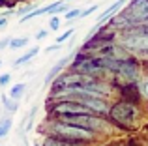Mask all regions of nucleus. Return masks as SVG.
Here are the masks:
<instances>
[{
    "label": "nucleus",
    "mask_w": 148,
    "mask_h": 146,
    "mask_svg": "<svg viewBox=\"0 0 148 146\" xmlns=\"http://www.w3.org/2000/svg\"><path fill=\"white\" fill-rule=\"evenodd\" d=\"M45 133L53 137H58V139L69 141V143H77V144H88L92 141H96V133L90 131V129L79 128V126L68 124V122L56 120V118H51L47 122V128H45Z\"/></svg>",
    "instance_id": "f257e3e1"
},
{
    "label": "nucleus",
    "mask_w": 148,
    "mask_h": 146,
    "mask_svg": "<svg viewBox=\"0 0 148 146\" xmlns=\"http://www.w3.org/2000/svg\"><path fill=\"white\" fill-rule=\"evenodd\" d=\"M141 94H143V98H145V99H148V79L141 84Z\"/></svg>",
    "instance_id": "412c9836"
},
{
    "label": "nucleus",
    "mask_w": 148,
    "mask_h": 146,
    "mask_svg": "<svg viewBox=\"0 0 148 146\" xmlns=\"http://www.w3.org/2000/svg\"><path fill=\"white\" fill-rule=\"evenodd\" d=\"M81 114H94L88 107H84L79 101H69V99H62L56 101L51 107V118L54 116H81Z\"/></svg>",
    "instance_id": "20e7f679"
},
{
    "label": "nucleus",
    "mask_w": 148,
    "mask_h": 146,
    "mask_svg": "<svg viewBox=\"0 0 148 146\" xmlns=\"http://www.w3.org/2000/svg\"><path fill=\"white\" fill-rule=\"evenodd\" d=\"M10 83H11V73H4V75H0V88H6Z\"/></svg>",
    "instance_id": "6ab92c4d"
},
{
    "label": "nucleus",
    "mask_w": 148,
    "mask_h": 146,
    "mask_svg": "<svg viewBox=\"0 0 148 146\" xmlns=\"http://www.w3.org/2000/svg\"><path fill=\"white\" fill-rule=\"evenodd\" d=\"M49 36V30H40V32L36 34V40L40 41V40H45V38Z\"/></svg>",
    "instance_id": "4be33fe9"
},
{
    "label": "nucleus",
    "mask_w": 148,
    "mask_h": 146,
    "mask_svg": "<svg viewBox=\"0 0 148 146\" xmlns=\"http://www.w3.org/2000/svg\"><path fill=\"white\" fill-rule=\"evenodd\" d=\"M2 101H4V109L8 111V113H17L19 111V101L13 98H10V96H2Z\"/></svg>",
    "instance_id": "f8f14e48"
},
{
    "label": "nucleus",
    "mask_w": 148,
    "mask_h": 146,
    "mask_svg": "<svg viewBox=\"0 0 148 146\" xmlns=\"http://www.w3.org/2000/svg\"><path fill=\"white\" fill-rule=\"evenodd\" d=\"M127 2H130V0H116V2H112L111 6H109L107 10H105L103 13H101L99 17H98V21H96V23H98V25H101V23L111 21V19L116 15V11H120V10H122V6H126Z\"/></svg>",
    "instance_id": "6e6552de"
},
{
    "label": "nucleus",
    "mask_w": 148,
    "mask_h": 146,
    "mask_svg": "<svg viewBox=\"0 0 148 146\" xmlns=\"http://www.w3.org/2000/svg\"><path fill=\"white\" fill-rule=\"evenodd\" d=\"M71 36H73V28H69V30H68V32H64V34H60V36H58V38H56V41H54V43H60V45H62V43H64V41H66V40H69V38H71Z\"/></svg>",
    "instance_id": "f3484780"
},
{
    "label": "nucleus",
    "mask_w": 148,
    "mask_h": 146,
    "mask_svg": "<svg viewBox=\"0 0 148 146\" xmlns=\"http://www.w3.org/2000/svg\"><path fill=\"white\" fill-rule=\"evenodd\" d=\"M114 75L120 77V79H124V81H127V83L137 81V77H139V66L131 58L120 60V62H118V70H116Z\"/></svg>",
    "instance_id": "423d86ee"
},
{
    "label": "nucleus",
    "mask_w": 148,
    "mask_h": 146,
    "mask_svg": "<svg viewBox=\"0 0 148 146\" xmlns=\"http://www.w3.org/2000/svg\"><path fill=\"white\" fill-rule=\"evenodd\" d=\"M25 92H26V83H17L10 88V98H13V99L19 101V99L25 96Z\"/></svg>",
    "instance_id": "9b49d317"
},
{
    "label": "nucleus",
    "mask_w": 148,
    "mask_h": 146,
    "mask_svg": "<svg viewBox=\"0 0 148 146\" xmlns=\"http://www.w3.org/2000/svg\"><path fill=\"white\" fill-rule=\"evenodd\" d=\"M60 47H62L60 43H54V45H51V47H47V49H45V53H53V51H58Z\"/></svg>",
    "instance_id": "b1692460"
},
{
    "label": "nucleus",
    "mask_w": 148,
    "mask_h": 146,
    "mask_svg": "<svg viewBox=\"0 0 148 146\" xmlns=\"http://www.w3.org/2000/svg\"><path fill=\"white\" fill-rule=\"evenodd\" d=\"M0 68H2V60H0Z\"/></svg>",
    "instance_id": "393cba45"
},
{
    "label": "nucleus",
    "mask_w": 148,
    "mask_h": 146,
    "mask_svg": "<svg viewBox=\"0 0 148 146\" xmlns=\"http://www.w3.org/2000/svg\"><path fill=\"white\" fill-rule=\"evenodd\" d=\"M122 13L130 19L131 26L141 25V23L148 21V0H131V2H127V8Z\"/></svg>",
    "instance_id": "39448f33"
},
{
    "label": "nucleus",
    "mask_w": 148,
    "mask_h": 146,
    "mask_svg": "<svg viewBox=\"0 0 148 146\" xmlns=\"http://www.w3.org/2000/svg\"><path fill=\"white\" fill-rule=\"evenodd\" d=\"M38 53H40V47H38V45H36V47H32V49H30L28 53H25V55H23V56H19V58L15 60V62H13V68H21L23 64H28L30 60H32L34 56L38 55Z\"/></svg>",
    "instance_id": "9d476101"
},
{
    "label": "nucleus",
    "mask_w": 148,
    "mask_h": 146,
    "mask_svg": "<svg viewBox=\"0 0 148 146\" xmlns=\"http://www.w3.org/2000/svg\"><path fill=\"white\" fill-rule=\"evenodd\" d=\"M66 2H69V0H66Z\"/></svg>",
    "instance_id": "a878e982"
},
{
    "label": "nucleus",
    "mask_w": 148,
    "mask_h": 146,
    "mask_svg": "<svg viewBox=\"0 0 148 146\" xmlns=\"http://www.w3.org/2000/svg\"><path fill=\"white\" fill-rule=\"evenodd\" d=\"M81 11H83V10H79V8H73V10H69L68 13H64V19H66V21H75V19L81 17Z\"/></svg>",
    "instance_id": "dca6fc26"
},
{
    "label": "nucleus",
    "mask_w": 148,
    "mask_h": 146,
    "mask_svg": "<svg viewBox=\"0 0 148 146\" xmlns=\"http://www.w3.org/2000/svg\"><path fill=\"white\" fill-rule=\"evenodd\" d=\"M60 26H62V19L58 17V15H53V17L49 19V30H60Z\"/></svg>",
    "instance_id": "2eb2a0df"
},
{
    "label": "nucleus",
    "mask_w": 148,
    "mask_h": 146,
    "mask_svg": "<svg viewBox=\"0 0 148 146\" xmlns=\"http://www.w3.org/2000/svg\"><path fill=\"white\" fill-rule=\"evenodd\" d=\"M73 56H75V55H71V56H64V58H60V60H58V62H56V64H54V66L49 70L47 77H45V83H47V84L53 83V81L56 79V77L60 75L62 71H64V68H66V66H69V64L73 62Z\"/></svg>",
    "instance_id": "0eeeda50"
},
{
    "label": "nucleus",
    "mask_w": 148,
    "mask_h": 146,
    "mask_svg": "<svg viewBox=\"0 0 148 146\" xmlns=\"http://www.w3.org/2000/svg\"><path fill=\"white\" fill-rule=\"evenodd\" d=\"M139 118V107L131 101H116L111 105L109 120L116 126H131Z\"/></svg>",
    "instance_id": "f03ea898"
},
{
    "label": "nucleus",
    "mask_w": 148,
    "mask_h": 146,
    "mask_svg": "<svg viewBox=\"0 0 148 146\" xmlns=\"http://www.w3.org/2000/svg\"><path fill=\"white\" fill-rule=\"evenodd\" d=\"M116 43L122 45L130 55L148 56V34H130V32H118Z\"/></svg>",
    "instance_id": "7ed1b4c3"
},
{
    "label": "nucleus",
    "mask_w": 148,
    "mask_h": 146,
    "mask_svg": "<svg viewBox=\"0 0 148 146\" xmlns=\"http://www.w3.org/2000/svg\"><path fill=\"white\" fill-rule=\"evenodd\" d=\"M10 129H11V120L10 118H2V120H0V139L6 137L8 133H10Z\"/></svg>",
    "instance_id": "4468645a"
},
{
    "label": "nucleus",
    "mask_w": 148,
    "mask_h": 146,
    "mask_svg": "<svg viewBox=\"0 0 148 146\" xmlns=\"http://www.w3.org/2000/svg\"><path fill=\"white\" fill-rule=\"evenodd\" d=\"M41 146H83V144L69 143V141L58 139V137H53V135H45V139H43V144H41Z\"/></svg>",
    "instance_id": "1a4fd4ad"
},
{
    "label": "nucleus",
    "mask_w": 148,
    "mask_h": 146,
    "mask_svg": "<svg viewBox=\"0 0 148 146\" xmlns=\"http://www.w3.org/2000/svg\"><path fill=\"white\" fill-rule=\"evenodd\" d=\"M98 4H94V6H90V8H86V10H83V11H81V17L79 19H84V17H88V15H92V13H94V11H98Z\"/></svg>",
    "instance_id": "a211bd4d"
},
{
    "label": "nucleus",
    "mask_w": 148,
    "mask_h": 146,
    "mask_svg": "<svg viewBox=\"0 0 148 146\" xmlns=\"http://www.w3.org/2000/svg\"><path fill=\"white\" fill-rule=\"evenodd\" d=\"M10 43H11V38H10V36L2 38V40H0V51H4V49H8V47H10Z\"/></svg>",
    "instance_id": "aec40b11"
},
{
    "label": "nucleus",
    "mask_w": 148,
    "mask_h": 146,
    "mask_svg": "<svg viewBox=\"0 0 148 146\" xmlns=\"http://www.w3.org/2000/svg\"><path fill=\"white\" fill-rule=\"evenodd\" d=\"M28 45V38L26 36H23V38H11V43H10V49H23V47H26Z\"/></svg>",
    "instance_id": "ddd939ff"
},
{
    "label": "nucleus",
    "mask_w": 148,
    "mask_h": 146,
    "mask_svg": "<svg viewBox=\"0 0 148 146\" xmlns=\"http://www.w3.org/2000/svg\"><path fill=\"white\" fill-rule=\"evenodd\" d=\"M8 26V15H0V28H6Z\"/></svg>",
    "instance_id": "5701e85b"
}]
</instances>
